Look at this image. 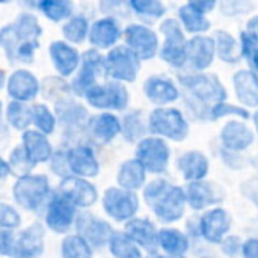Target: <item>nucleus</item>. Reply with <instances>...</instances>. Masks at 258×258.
I'll list each match as a JSON object with an SVG mask.
<instances>
[{
    "instance_id": "18",
    "label": "nucleus",
    "mask_w": 258,
    "mask_h": 258,
    "mask_svg": "<svg viewBox=\"0 0 258 258\" xmlns=\"http://www.w3.org/2000/svg\"><path fill=\"white\" fill-rule=\"evenodd\" d=\"M53 110L57 118V125H60L67 133L85 132V127L89 119L88 109L74 97H65L53 104Z\"/></svg>"
},
{
    "instance_id": "8",
    "label": "nucleus",
    "mask_w": 258,
    "mask_h": 258,
    "mask_svg": "<svg viewBox=\"0 0 258 258\" xmlns=\"http://www.w3.org/2000/svg\"><path fill=\"white\" fill-rule=\"evenodd\" d=\"M106 77L115 82H135L139 71V59L125 45H116L104 56Z\"/></svg>"
},
{
    "instance_id": "33",
    "label": "nucleus",
    "mask_w": 258,
    "mask_h": 258,
    "mask_svg": "<svg viewBox=\"0 0 258 258\" xmlns=\"http://www.w3.org/2000/svg\"><path fill=\"white\" fill-rule=\"evenodd\" d=\"M3 119L6 124L17 132H26L32 128V109L30 104L20 103V101H8L5 106V116Z\"/></svg>"
},
{
    "instance_id": "44",
    "label": "nucleus",
    "mask_w": 258,
    "mask_h": 258,
    "mask_svg": "<svg viewBox=\"0 0 258 258\" xmlns=\"http://www.w3.org/2000/svg\"><path fill=\"white\" fill-rule=\"evenodd\" d=\"M121 125H122V130L121 133L124 135V138L130 142H135V141H141L144 139L142 136L145 135V125H144V121L141 118V113L139 112H130L125 115V118L121 121Z\"/></svg>"
},
{
    "instance_id": "7",
    "label": "nucleus",
    "mask_w": 258,
    "mask_h": 258,
    "mask_svg": "<svg viewBox=\"0 0 258 258\" xmlns=\"http://www.w3.org/2000/svg\"><path fill=\"white\" fill-rule=\"evenodd\" d=\"M79 212L76 206L54 190L44 209V225L54 234L67 236L74 230Z\"/></svg>"
},
{
    "instance_id": "11",
    "label": "nucleus",
    "mask_w": 258,
    "mask_h": 258,
    "mask_svg": "<svg viewBox=\"0 0 258 258\" xmlns=\"http://www.w3.org/2000/svg\"><path fill=\"white\" fill-rule=\"evenodd\" d=\"M74 233L79 234L82 239H85L92 249H101L109 245V240L115 231L107 221L89 212L82 210L77 215L74 224Z\"/></svg>"
},
{
    "instance_id": "50",
    "label": "nucleus",
    "mask_w": 258,
    "mask_h": 258,
    "mask_svg": "<svg viewBox=\"0 0 258 258\" xmlns=\"http://www.w3.org/2000/svg\"><path fill=\"white\" fill-rule=\"evenodd\" d=\"M255 44H258V15L254 17L249 23H248V27H246V32H245Z\"/></svg>"
},
{
    "instance_id": "57",
    "label": "nucleus",
    "mask_w": 258,
    "mask_h": 258,
    "mask_svg": "<svg viewBox=\"0 0 258 258\" xmlns=\"http://www.w3.org/2000/svg\"><path fill=\"white\" fill-rule=\"evenodd\" d=\"M254 119H255V127H257V130H258V113H255Z\"/></svg>"
},
{
    "instance_id": "21",
    "label": "nucleus",
    "mask_w": 258,
    "mask_h": 258,
    "mask_svg": "<svg viewBox=\"0 0 258 258\" xmlns=\"http://www.w3.org/2000/svg\"><path fill=\"white\" fill-rule=\"evenodd\" d=\"M122 29L116 18L113 17H101L91 23L88 41L91 48L98 51L101 50H112L118 45L119 39L122 38Z\"/></svg>"
},
{
    "instance_id": "9",
    "label": "nucleus",
    "mask_w": 258,
    "mask_h": 258,
    "mask_svg": "<svg viewBox=\"0 0 258 258\" xmlns=\"http://www.w3.org/2000/svg\"><path fill=\"white\" fill-rule=\"evenodd\" d=\"M103 210L116 222H128L139 210V200L135 192L121 187H109L101 197Z\"/></svg>"
},
{
    "instance_id": "23",
    "label": "nucleus",
    "mask_w": 258,
    "mask_h": 258,
    "mask_svg": "<svg viewBox=\"0 0 258 258\" xmlns=\"http://www.w3.org/2000/svg\"><path fill=\"white\" fill-rule=\"evenodd\" d=\"M23 148L26 150L27 156L36 163V165H45L51 160L54 154V147L48 136L39 133L35 128H29L21 133V142Z\"/></svg>"
},
{
    "instance_id": "37",
    "label": "nucleus",
    "mask_w": 258,
    "mask_h": 258,
    "mask_svg": "<svg viewBox=\"0 0 258 258\" xmlns=\"http://www.w3.org/2000/svg\"><path fill=\"white\" fill-rule=\"evenodd\" d=\"M157 245L169 255V257H183L189 249V240L187 237L178 231L165 228L159 231L157 236Z\"/></svg>"
},
{
    "instance_id": "31",
    "label": "nucleus",
    "mask_w": 258,
    "mask_h": 258,
    "mask_svg": "<svg viewBox=\"0 0 258 258\" xmlns=\"http://www.w3.org/2000/svg\"><path fill=\"white\" fill-rule=\"evenodd\" d=\"M178 168L184 177V180L195 183L203 181V178L209 172V160L200 151H189L178 160Z\"/></svg>"
},
{
    "instance_id": "20",
    "label": "nucleus",
    "mask_w": 258,
    "mask_h": 258,
    "mask_svg": "<svg viewBox=\"0 0 258 258\" xmlns=\"http://www.w3.org/2000/svg\"><path fill=\"white\" fill-rule=\"evenodd\" d=\"M48 56L56 74L63 79L73 77L77 73L82 60V53L77 50V47L68 44L63 39H56L50 42Z\"/></svg>"
},
{
    "instance_id": "6",
    "label": "nucleus",
    "mask_w": 258,
    "mask_h": 258,
    "mask_svg": "<svg viewBox=\"0 0 258 258\" xmlns=\"http://www.w3.org/2000/svg\"><path fill=\"white\" fill-rule=\"evenodd\" d=\"M106 77L104 56L95 48H88L82 53V60L77 73L71 77L70 86L76 98H83L85 94Z\"/></svg>"
},
{
    "instance_id": "1",
    "label": "nucleus",
    "mask_w": 258,
    "mask_h": 258,
    "mask_svg": "<svg viewBox=\"0 0 258 258\" xmlns=\"http://www.w3.org/2000/svg\"><path fill=\"white\" fill-rule=\"evenodd\" d=\"M42 26L32 11H21L12 23L0 27V48L12 65H30L41 47Z\"/></svg>"
},
{
    "instance_id": "12",
    "label": "nucleus",
    "mask_w": 258,
    "mask_h": 258,
    "mask_svg": "<svg viewBox=\"0 0 258 258\" xmlns=\"http://www.w3.org/2000/svg\"><path fill=\"white\" fill-rule=\"evenodd\" d=\"M148 128L151 133L169 138L172 141H183L189 133V125L177 109H156L148 118Z\"/></svg>"
},
{
    "instance_id": "46",
    "label": "nucleus",
    "mask_w": 258,
    "mask_h": 258,
    "mask_svg": "<svg viewBox=\"0 0 258 258\" xmlns=\"http://www.w3.org/2000/svg\"><path fill=\"white\" fill-rule=\"evenodd\" d=\"M130 6L136 14L145 17L157 18L165 14V6L157 0H132Z\"/></svg>"
},
{
    "instance_id": "24",
    "label": "nucleus",
    "mask_w": 258,
    "mask_h": 258,
    "mask_svg": "<svg viewBox=\"0 0 258 258\" xmlns=\"http://www.w3.org/2000/svg\"><path fill=\"white\" fill-rule=\"evenodd\" d=\"M231 227V218L224 209H213L207 212L200 221V231L203 237L212 243H221Z\"/></svg>"
},
{
    "instance_id": "58",
    "label": "nucleus",
    "mask_w": 258,
    "mask_h": 258,
    "mask_svg": "<svg viewBox=\"0 0 258 258\" xmlns=\"http://www.w3.org/2000/svg\"><path fill=\"white\" fill-rule=\"evenodd\" d=\"M2 231H3V230H0V234H2Z\"/></svg>"
},
{
    "instance_id": "55",
    "label": "nucleus",
    "mask_w": 258,
    "mask_h": 258,
    "mask_svg": "<svg viewBox=\"0 0 258 258\" xmlns=\"http://www.w3.org/2000/svg\"><path fill=\"white\" fill-rule=\"evenodd\" d=\"M3 116H5V104H3V101L0 100V122H2V119H3Z\"/></svg>"
},
{
    "instance_id": "15",
    "label": "nucleus",
    "mask_w": 258,
    "mask_h": 258,
    "mask_svg": "<svg viewBox=\"0 0 258 258\" xmlns=\"http://www.w3.org/2000/svg\"><path fill=\"white\" fill-rule=\"evenodd\" d=\"M65 157L70 175L91 180L100 174V162L91 145L76 144L65 148Z\"/></svg>"
},
{
    "instance_id": "35",
    "label": "nucleus",
    "mask_w": 258,
    "mask_h": 258,
    "mask_svg": "<svg viewBox=\"0 0 258 258\" xmlns=\"http://www.w3.org/2000/svg\"><path fill=\"white\" fill-rule=\"evenodd\" d=\"M91 23L83 14H74L62 24V39L71 45H80L88 41Z\"/></svg>"
},
{
    "instance_id": "43",
    "label": "nucleus",
    "mask_w": 258,
    "mask_h": 258,
    "mask_svg": "<svg viewBox=\"0 0 258 258\" xmlns=\"http://www.w3.org/2000/svg\"><path fill=\"white\" fill-rule=\"evenodd\" d=\"M215 47L219 57L228 63H234L240 59V48L234 38L227 32H216Z\"/></svg>"
},
{
    "instance_id": "52",
    "label": "nucleus",
    "mask_w": 258,
    "mask_h": 258,
    "mask_svg": "<svg viewBox=\"0 0 258 258\" xmlns=\"http://www.w3.org/2000/svg\"><path fill=\"white\" fill-rule=\"evenodd\" d=\"M9 175H11V171H9L8 162H6V159L0 154V183L5 181Z\"/></svg>"
},
{
    "instance_id": "16",
    "label": "nucleus",
    "mask_w": 258,
    "mask_h": 258,
    "mask_svg": "<svg viewBox=\"0 0 258 258\" xmlns=\"http://www.w3.org/2000/svg\"><path fill=\"white\" fill-rule=\"evenodd\" d=\"M160 32L165 35V44L160 51V57L174 67H181L187 62V41L175 20H165L160 24Z\"/></svg>"
},
{
    "instance_id": "2",
    "label": "nucleus",
    "mask_w": 258,
    "mask_h": 258,
    "mask_svg": "<svg viewBox=\"0 0 258 258\" xmlns=\"http://www.w3.org/2000/svg\"><path fill=\"white\" fill-rule=\"evenodd\" d=\"M47 228L42 222H32L23 230L2 231L0 257L41 258L45 252Z\"/></svg>"
},
{
    "instance_id": "14",
    "label": "nucleus",
    "mask_w": 258,
    "mask_h": 258,
    "mask_svg": "<svg viewBox=\"0 0 258 258\" xmlns=\"http://www.w3.org/2000/svg\"><path fill=\"white\" fill-rule=\"evenodd\" d=\"M135 159L144 166L145 171L151 174H160L169 163V148L160 138H144L138 142Z\"/></svg>"
},
{
    "instance_id": "56",
    "label": "nucleus",
    "mask_w": 258,
    "mask_h": 258,
    "mask_svg": "<svg viewBox=\"0 0 258 258\" xmlns=\"http://www.w3.org/2000/svg\"><path fill=\"white\" fill-rule=\"evenodd\" d=\"M150 258H183V257H169V255H156V252L154 254H151V257Z\"/></svg>"
},
{
    "instance_id": "51",
    "label": "nucleus",
    "mask_w": 258,
    "mask_h": 258,
    "mask_svg": "<svg viewBox=\"0 0 258 258\" xmlns=\"http://www.w3.org/2000/svg\"><path fill=\"white\" fill-rule=\"evenodd\" d=\"M224 246H230V249H227V251H225L228 255H236V252H237V251H239V248H240L239 237H230V239L224 240Z\"/></svg>"
},
{
    "instance_id": "42",
    "label": "nucleus",
    "mask_w": 258,
    "mask_h": 258,
    "mask_svg": "<svg viewBox=\"0 0 258 258\" xmlns=\"http://www.w3.org/2000/svg\"><path fill=\"white\" fill-rule=\"evenodd\" d=\"M107 248L113 258H142L141 248L124 231H115Z\"/></svg>"
},
{
    "instance_id": "36",
    "label": "nucleus",
    "mask_w": 258,
    "mask_h": 258,
    "mask_svg": "<svg viewBox=\"0 0 258 258\" xmlns=\"http://www.w3.org/2000/svg\"><path fill=\"white\" fill-rule=\"evenodd\" d=\"M32 128L38 130L39 133L50 136L56 132L57 128V118L53 110L47 103H32Z\"/></svg>"
},
{
    "instance_id": "49",
    "label": "nucleus",
    "mask_w": 258,
    "mask_h": 258,
    "mask_svg": "<svg viewBox=\"0 0 258 258\" xmlns=\"http://www.w3.org/2000/svg\"><path fill=\"white\" fill-rule=\"evenodd\" d=\"M242 252H243V258H258L257 239H251V240L245 242V245L242 246Z\"/></svg>"
},
{
    "instance_id": "10",
    "label": "nucleus",
    "mask_w": 258,
    "mask_h": 258,
    "mask_svg": "<svg viewBox=\"0 0 258 258\" xmlns=\"http://www.w3.org/2000/svg\"><path fill=\"white\" fill-rule=\"evenodd\" d=\"M5 91L11 101L32 104L41 95V80L29 68L18 67L8 74Z\"/></svg>"
},
{
    "instance_id": "30",
    "label": "nucleus",
    "mask_w": 258,
    "mask_h": 258,
    "mask_svg": "<svg viewBox=\"0 0 258 258\" xmlns=\"http://www.w3.org/2000/svg\"><path fill=\"white\" fill-rule=\"evenodd\" d=\"M145 177H147V171L136 159L125 160L118 169V175H116L118 187L128 192H136L144 186Z\"/></svg>"
},
{
    "instance_id": "4",
    "label": "nucleus",
    "mask_w": 258,
    "mask_h": 258,
    "mask_svg": "<svg viewBox=\"0 0 258 258\" xmlns=\"http://www.w3.org/2000/svg\"><path fill=\"white\" fill-rule=\"evenodd\" d=\"M50 178L45 174H30L21 178H15L11 194L15 206L24 212L36 213L45 209L48 200L53 195Z\"/></svg>"
},
{
    "instance_id": "45",
    "label": "nucleus",
    "mask_w": 258,
    "mask_h": 258,
    "mask_svg": "<svg viewBox=\"0 0 258 258\" xmlns=\"http://www.w3.org/2000/svg\"><path fill=\"white\" fill-rule=\"evenodd\" d=\"M23 224V218L20 210L9 203L0 201V230L5 231H17Z\"/></svg>"
},
{
    "instance_id": "54",
    "label": "nucleus",
    "mask_w": 258,
    "mask_h": 258,
    "mask_svg": "<svg viewBox=\"0 0 258 258\" xmlns=\"http://www.w3.org/2000/svg\"><path fill=\"white\" fill-rule=\"evenodd\" d=\"M251 62L254 63L255 70H257V71H258V50H257V51H255V54H254V56L251 57Z\"/></svg>"
},
{
    "instance_id": "53",
    "label": "nucleus",
    "mask_w": 258,
    "mask_h": 258,
    "mask_svg": "<svg viewBox=\"0 0 258 258\" xmlns=\"http://www.w3.org/2000/svg\"><path fill=\"white\" fill-rule=\"evenodd\" d=\"M6 80H8V74H6V71L3 70V67L0 65V91H2V89H5V86H6Z\"/></svg>"
},
{
    "instance_id": "38",
    "label": "nucleus",
    "mask_w": 258,
    "mask_h": 258,
    "mask_svg": "<svg viewBox=\"0 0 258 258\" xmlns=\"http://www.w3.org/2000/svg\"><path fill=\"white\" fill-rule=\"evenodd\" d=\"M6 162H8L11 175L15 177V178H21V177L35 174V169H36V166H38V165L27 156V153H26V150L23 148L21 144H17V145H14V147L11 148L8 157H6Z\"/></svg>"
},
{
    "instance_id": "48",
    "label": "nucleus",
    "mask_w": 258,
    "mask_h": 258,
    "mask_svg": "<svg viewBox=\"0 0 258 258\" xmlns=\"http://www.w3.org/2000/svg\"><path fill=\"white\" fill-rule=\"evenodd\" d=\"M227 115H237L240 118H248L249 113L240 107H234V106H230V104H225V103H218L215 104L212 109H210V116L212 118H221V116H227Z\"/></svg>"
},
{
    "instance_id": "47",
    "label": "nucleus",
    "mask_w": 258,
    "mask_h": 258,
    "mask_svg": "<svg viewBox=\"0 0 258 258\" xmlns=\"http://www.w3.org/2000/svg\"><path fill=\"white\" fill-rule=\"evenodd\" d=\"M48 166L54 175H57L60 180L70 177L68 165H67V157H65V148H59L54 151L51 160L48 162Z\"/></svg>"
},
{
    "instance_id": "27",
    "label": "nucleus",
    "mask_w": 258,
    "mask_h": 258,
    "mask_svg": "<svg viewBox=\"0 0 258 258\" xmlns=\"http://www.w3.org/2000/svg\"><path fill=\"white\" fill-rule=\"evenodd\" d=\"M224 145L231 151H242L254 142V133L251 128L240 121H230L221 132Z\"/></svg>"
},
{
    "instance_id": "22",
    "label": "nucleus",
    "mask_w": 258,
    "mask_h": 258,
    "mask_svg": "<svg viewBox=\"0 0 258 258\" xmlns=\"http://www.w3.org/2000/svg\"><path fill=\"white\" fill-rule=\"evenodd\" d=\"M122 130L121 119L110 112H100L97 115L89 116L88 124L85 127V133L95 144L106 145L112 142Z\"/></svg>"
},
{
    "instance_id": "41",
    "label": "nucleus",
    "mask_w": 258,
    "mask_h": 258,
    "mask_svg": "<svg viewBox=\"0 0 258 258\" xmlns=\"http://www.w3.org/2000/svg\"><path fill=\"white\" fill-rule=\"evenodd\" d=\"M41 95L45 101H53V104L65 97L73 95L70 82L60 76H48L41 82Z\"/></svg>"
},
{
    "instance_id": "19",
    "label": "nucleus",
    "mask_w": 258,
    "mask_h": 258,
    "mask_svg": "<svg viewBox=\"0 0 258 258\" xmlns=\"http://www.w3.org/2000/svg\"><path fill=\"white\" fill-rule=\"evenodd\" d=\"M122 38L125 41V47L130 48L139 60H148L157 53V35L147 26L128 24L122 32Z\"/></svg>"
},
{
    "instance_id": "39",
    "label": "nucleus",
    "mask_w": 258,
    "mask_h": 258,
    "mask_svg": "<svg viewBox=\"0 0 258 258\" xmlns=\"http://www.w3.org/2000/svg\"><path fill=\"white\" fill-rule=\"evenodd\" d=\"M180 18L183 26L190 33H201L210 27V21L206 18V12L200 9L197 2H190L180 9Z\"/></svg>"
},
{
    "instance_id": "26",
    "label": "nucleus",
    "mask_w": 258,
    "mask_h": 258,
    "mask_svg": "<svg viewBox=\"0 0 258 258\" xmlns=\"http://www.w3.org/2000/svg\"><path fill=\"white\" fill-rule=\"evenodd\" d=\"M215 41L207 36H194L190 41H187L186 53L187 60L192 63L197 70H206L212 65L215 57Z\"/></svg>"
},
{
    "instance_id": "25",
    "label": "nucleus",
    "mask_w": 258,
    "mask_h": 258,
    "mask_svg": "<svg viewBox=\"0 0 258 258\" xmlns=\"http://www.w3.org/2000/svg\"><path fill=\"white\" fill-rule=\"evenodd\" d=\"M124 233L127 234V237H130L139 248H144L145 251L154 254L157 245V236L159 231L156 230V227L144 218H133L132 221H128L125 224Z\"/></svg>"
},
{
    "instance_id": "3",
    "label": "nucleus",
    "mask_w": 258,
    "mask_h": 258,
    "mask_svg": "<svg viewBox=\"0 0 258 258\" xmlns=\"http://www.w3.org/2000/svg\"><path fill=\"white\" fill-rule=\"evenodd\" d=\"M144 200L162 222L178 221L186 210V192L166 180H154L144 190Z\"/></svg>"
},
{
    "instance_id": "32",
    "label": "nucleus",
    "mask_w": 258,
    "mask_h": 258,
    "mask_svg": "<svg viewBox=\"0 0 258 258\" xmlns=\"http://www.w3.org/2000/svg\"><path fill=\"white\" fill-rule=\"evenodd\" d=\"M237 98L246 106H258V76L252 71L240 70L233 77Z\"/></svg>"
},
{
    "instance_id": "40",
    "label": "nucleus",
    "mask_w": 258,
    "mask_h": 258,
    "mask_svg": "<svg viewBox=\"0 0 258 258\" xmlns=\"http://www.w3.org/2000/svg\"><path fill=\"white\" fill-rule=\"evenodd\" d=\"M59 252L60 258H94V249L91 245L76 233L63 236Z\"/></svg>"
},
{
    "instance_id": "29",
    "label": "nucleus",
    "mask_w": 258,
    "mask_h": 258,
    "mask_svg": "<svg viewBox=\"0 0 258 258\" xmlns=\"http://www.w3.org/2000/svg\"><path fill=\"white\" fill-rule=\"evenodd\" d=\"M144 92L147 98L156 104H168L178 98L177 86L171 80L159 76H153L147 79L144 85Z\"/></svg>"
},
{
    "instance_id": "5",
    "label": "nucleus",
    "mask_w": 258,
    "mask_h": 258,
    "mask_svg": "<svg viewBox=\"0 0 258 258\" xmlns=\"http://www.w3.org/2000/svg\"><path fill=\"white\" fill-rule=\"evenodd\" d=\"M83 100L94 109L112 113V112H122L127 109L130 101V94L124 83L115 80H106L91 88L85 94Z\"/></svg>"
},
{
    "instance_id": "28",
    "label": "nucleus",
    "mask_w": 258,
    "mask_h": 258,
    "mask_svg": "<svg viewBox=\"0 0 258 258\" xmlns=\"http://www.w3.org/2000/svg\"><path fill=\"white\" fill-rule=\"evenodd\" d=\"M186 200L189 206H192L195 210H201L207 206L219 203L222 200V195L215 184L209 181H195L187 186Z\"/></svg>"
},
{
    "instance_id": "17",
    "label": "nucleus",
    "mask_w": 258,
    "mask_h": 258,
    "mask_svg": "<svg viewBox=\"0 0 258 258\" xmlns=\"http://www.w3.org/2000/svg\"><path fill=\"white\" fill-rule=\"evenodd\" d=\"M56 192L65 197L80 212L91 209L98 201V190L95 184L89 180L73 175L62 178L56 187Z\"/></svg>"
},
{
    "instance_id": "13",
    "label": "nucleus",
    "mask_w": 258,
    "mask_h": 258,
    "mask_svg": "<svg viewBox=\"0 0 258 258\" xmlns=\"http://www.w3.org/2000/svg\"><path fill=\"white\" fill-rule=\"evenodd\" d=\"M183 86L190 92V95L203 104H218L227 97L224 86L215 76L207 74H190L180 77ZM212 106V107H213Z\"/></svg>"
},
{
    "instance_id": "34",
    "label": "nucleus",
    "mask_w": 258,
    "mask_h": 258,
    "mask_svg": "<svg viewBox=\"0 0 258 258\" xmlns=\"http://www.w3.org/2000/svg\"><path fill=\"white\" fill-rule=\"evenodd\" d=\"M33 8L51 23H65L76 14L74 3L70 0H39L33 3Z\"/></svg>"
}]
</instances>
